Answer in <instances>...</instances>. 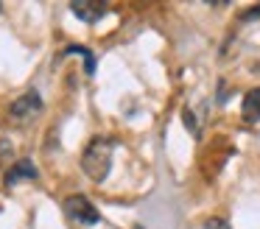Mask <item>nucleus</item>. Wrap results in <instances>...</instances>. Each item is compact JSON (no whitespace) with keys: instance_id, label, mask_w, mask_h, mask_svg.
<instances>
[{"instance_id":"1","label":"nucleus","mask_w":260,"mask_h":229,"mask_svg":"<svg viewBox=\"0 0 260 229\" xmlns=\"http://www.w3.org/2000/svg\"><path fill=\"white\" fill-rule=\"evenodd\" d=\"M112 151L115 143L109 137H95L81 154V171L92 179V182H104L112 168Z\"/></svg>"},{"instance_id":"2","label":"nucleus","mask_w":260,"mask_h":229,"mask_svg":"<svg viewBox=\"0 0 260 229\" xmlns=\"http://www.w3.org/2000/svg\"><path fill=\"white\" fill-rule=\"evenodd\" d=\"M40 112H42L40 92H37V89H28V92H23L20 98L12 101V106H9V120L17 123V126H28Z\"/></svg>"},{"instance_id":"3","label":"nucleus","mask_w":260,"mask_h":229,"mask_svg":"<svg viewBox=\"0 0 260 229\" xmlns=\"http://www.w3.org/2000/svg\"><path fill=\"white\" fill-rule=\"evenodd\" d=\"M64 212H68L70 221L81 223V226H95V223L101 221V215H98L95 204H92L87 195H81V193L68 195V199H64Z\"/></svg>"},{"instance_id":"4","label":"nucleus","mask_w":260,"mask_h":229,"mask_svg":"<svg viewBox=\"0 0 260 229\" xmlns=\"http://www.w3.org/2000/svg\"><path fill=\"white\" fill-rule=\"evenodd\" d=\"M70 11L81 22H98L107 14V3H101V0H76V3H70Z\"/></svg>"},{"instance_id":"5","label":"nucleus","mask_w":260,"mask_h":229,"mask_svg":"<svg viewBox=\"0 0 260 229\" xmlns=\"http://www.w3.org/2000/svg\"><path fill=\"white\" fill-rule=\"evenodd\" d=\"M34 179H37L34 162H31V159H20V162H14V165L6 171L3 184H6V187H14V184H20V182H34Z\"/></svg>"},{"instance_id":"6","label":"nucleus","mask_w":260,"mask_h":229,"mask_svg":"<svg viewBox=\"0 0 260 229\" xmlns=\"http://www.w3.org/2000/svg\"><path fill=\"white\" fill-rule=\"evenodd\" d=\"M241 115L246 123H257L260 120V87L249 89L243 95V104H241Z\"/></svg>"},{"instance_id":"7","label":"nucleus","mask_w":260,"mask_h":229,"mask_svg":"<svg viewBox=\"0 0 260 229\" xmlns=\"http://www.w3.org/2000/svg\"><path fill=\"white\" fill-rule=\"evenodd\" d=\"M64 53H79L81 59H84V70H87V76H92V73H95V59H92V53H90L87 48H76V45H73V48H68Z\"/></svg>"},{"instance_id":"8","label":"nucleus","mask_w":260,"mask_h":229,"mask_svg":"<svg viewBox=\"0 0 260 229\" xmlns=\"http://www.w3.org/2000/svg\"><path fill=\"white\" fill-rule=\"evenodd\" d=\"M202 229H230V223H226L224 218H210V221L204 223Z\"/></svg>"},{"instance_id":"9","label":"nucleus","mask_w":260,"mask_h":229,"mask_svg":"<svg viewBox=\"0 0 260 229\" xmlns=\"http://www.w3.org/2000/svg\"><path fill=\"white\" fill-rule=\"evenodd\" d=\"M252 17H260V6H254L252 11H246V14H243V20L249 22V20H252Z\"/></svg>"}]
</instances>
